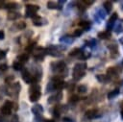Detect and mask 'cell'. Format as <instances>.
Returning a JSON list of instances; mask_svg holds the SVG:
<instances>
[{"label":"cell","mask_w":123,"mask_h":122,"mask_svg":"<svg viewBox=\"0 0 123 122\" xmlns=\"http://www.w3.org/2000/svg\"><path fill=\"white\" fill-rule=\"evenodd\" d=\"M86 69V62L76 63L73 67V72H72V77H73L74 81H80L85 76V70Z\"/></svg>","instance_id":"6da1fadb"},{"label":"cell","mask_w":123,"mask_h":122,"mask_svg":"<svg viewBox=\"0 0 123 122\" xmlns=\"http://www.w3.org/2000/svg\"><path fill=\"white\" fill-rule=\"evenodd\" d=\"M51 69L53 72L55 73H59L62 77V74H64L63 76L65 77L67 74V70H66V64L64 61H53L51 62Z\"/></svg>","instance_id":"7a4b0ae2"},{"label":"cell","mask_w":123,"mask_h":122,"mask_svg":"<svg viewBox=\"0 0 123 122\" xmlns=\"http://www.w3.org/2000/svg\"><path fill=\"white\" fill-rule=\"evenodd\" d=\"M39 10V7L37 5H27L26 6V16L27 17H31V18H34L37 12V11Z\"/></svg>","instance_id":"3957f363"},{"label":"cell","mask_w":123,"mask_h":122,"mask_svg":"<svg viewBox=\"0 0 123 122\" xmlns=\"http://www.w3.org/2000/svg\"><path fill=\"white\" fill-rule=\"evenodd\" d=\"M12 109H13V103H12V101L7 100V101L4 103L3 107L1 108V113H2L3 115H5V116H6V115H10V114L12 113Z\"/></svg>","instance_id":"277c9868"},{"label":"cell","mask_w":123,"mask_h":122,"mask_svg":"<svg viewBox=\"0 0 123 122\" xmlns=\"http://www.w3.org/2000/svg\"><path fill=\"white\" fill-rule=\"evenodd\" d=\"M65 2V0H60L58 2L54 1H48L47 2V8L50 10H62V4Z\"/></svg>","instance_id":"5b68a950"},{"label":"cell","mask_w":123,"mask_h":122,"mask_svg":"<svg viewBox=\"0 0 123 122\" xmlns=\"http://www.w3.org/2000/svg\"><path fill=\"white\" fill-rule=\"evenodd\" d=\"M22 79L24 80V82H25L26 84H34V83L37 82V81L35 80L34 76H33L27 69H25V70L23 71V73H22Z\"/></svg>","instance_id":"8992f818"},{"label":"cell","mask_w":123,"mask_h":122,"mask_svg":"<svg viewBox=\"0 0 123 122\" xmlns=\"http://www.w3.org/2000/svg\"><path fill=\"white\" fill-rule=\"evenodd\" d=\"M32 19H33V24L35 26H43V25H45V24L48 23V21H47L46 18L41 17V16H38V15H36Z\"/></svg>","instance_id":"52a82bcc"},{"label":"cell","mask_w":123,"mask_h":122,"mask_svg":"<svg viewBox=\"0 0 123 122\" xmlns=\"http://www.w3.org/2000/svg\"><path fill=\"white\" fill-rule=\"evenodd\" d=\"M26 28V23L24 21H17L15 23H13L11 26V31L14 32V31H19V30H23Z\"/></svg>","instance_id":"ba28073f"},{"label":"cell","mask_w":123,"mask_h":122,"mask_svg":"<svg viewBox=\"0 0 123 122\" xmlns=\"http://www.w3.org/2000/svg\"><path fill=\"white\" fill-rule=\"evenodd\" d=\"M106 14H107V13H106V12H105L103 9L98 8V9L96 10V14L94 15L96 22H97V23H100V20H101V19H105V18H106Z\"/></svg>","instance_id":"9c48e42d"},{"label":"cell","mask_w":123,"mask_h":122,"mask_svg":"<svg viewBox=\"0 0 123 122\" xmlns=\"http://www.w3.org/2000/svg\"><path fill=\"white\" fill-rule=\"evenodd\" d=\"M62 92H58V93H56L55 95L50 96V97L48 98L47 102H48L49 104H56V103L60 102V101L62 100Z\"/></svg>","instance_id":"30bf717a"},{"label":"cell","mask_w":123,"mask_h":122,"mask_svg":"<svg viewBox=\"0 0 123 122\" xmlns=\"http://www.w3.org/2000/svg\"><path fill=\"white\" fill-rule=\"evenodd\" d=\"M100 116V114L98 113V110L97 109H90L86 111V117L88 119H93Z\"/></svg>","instance_id":"8fae6325"},{"label":"cell","mask_w":123,"mask_h":122,"mask_svg":"<svg viewBox=\"0 0 123 122\" xmlns=\"http://www.w3.org/2000/svg\"><path fill=\"white\" fill-rule=\"evenodd\" d=\"M31 110H32V112L34 113L35 116H41V114L43 112V108H42L41 105H35V106L32 107Z\"/></svg>","instance_id":"7c38bea8"},{"label":"cell","mask_w":123,"mask_h":122,"mask_svg":"<svg viewBox=\"0 0 123 122\" xmlns=\"http://www.w3.org/2000/svg\"><path fill=\"white\" fill-rule=\"evenodd\" d=\"M108 48L111 50V57H112V58H116V57L119 56V53H118V46H117V44H115V43L109 44V45H108Z\"/></svg>","instance_id":"4fadbf2b"},{"label":"cell","mask_w":123,"mask_h":122,"mask_svg":"<svg viewBox=\"0 0 123 122\" xmlns=\"http://www.w3.org/2000/svg\"><path fill=\"white\" fill-rule=\"evenodd\" d=\"M60 42H62L64 44H71L74 42V37H71V36H68V35H65V36H62L60 37Z\"/></svg>","instance_id":"5bb4252c"},{"label":"cell","mask_w":123,"mask_h":122,"mask_svg":"<svg viewBox=\"0 0 123 122\" xmlns=\"http://www.w3.org/2000/svg\"><path fill=\"white\" fill-rule=\"evenodd\" d=\"M21 17V13L20 12H8V14H7V18L9 19V20H16V19H18V18H20Z\"/></svg>","instance_id":"9a60e30c"},{"label":"cell","mask_w":123,"mask_h":122,"mask_svg":"<svg viewBox=\"0 0 123 122\" xmlns=\"http://www.w3.org/2000/svg\"><path fill=\"white\" fill-rule=\"evenodd\" d=\"M79 26L83 28V29H82L83 31H88V30L90 29V27H91V24H90V22L87 21V20H82V21L79 22Z\"/></svg>","instance_id":"2e32d148"},{"label":"cell","mask_w":123,"mask_h":122,"mask_svg":"<svg viewBox=\"0 0 123 122\" xmlns=\"http://www.w3.org/2000/svg\"><path fill=\"white\" fill-rule=\"evenodd\" d=\"M97 37L101 39H110L111 37V34L110 31H104V32H100L97 34Z\"/></svg>","instance_id":"e0dca14e"},{"label":"cell","mask_w":123,"mask_h":122,"mask_svg":"<svg viewBox=\"0 0 123 122\" xmlns=\"http://www.w3.org/2000/svg\"><path fill=\"white\" fill-rule=\"evenodd\" d=\"M62 105L55 106V108L53 109V116L56 117V118H59L61 113H62Z\"/></svg>","instance_id":"ac0fdd59"},{"label":"cell","mask_w":123,"mask_h":122,"mask_svg":"<svg viewBox=\"0 0 123 122\" xmlns=\"http://www.w3.org/2000/svg\"><path fill=\"white\" fill-rule=\"evenodd\" d=\"M96 79L98 80V82L103 83V84H107L111 80L108 75H103V74H97L96 75Z\"/></svg>","instance_id":"d6986e66"},{"label":"cell","mask_w":123,"mask_h":122,"mask_svg":"<svg viewBox=\"0 0 123 122\" xmlns=\"http://www.w3.org/2000/svg\"><path fill=\"white\" fill-rule=\"evenodd\" d=\"M40 96H41L40 91H36V92H32V93H30V97H29V99H30L31 102H37V101L40 98Z\"/></svg>","instance_id":"ffe728a7"},{"label":"cell","mask_w":123,"mask_h":122,"mask_svg":"<svg viewBox=\"0 0 123 122\" xmlns=\"http://www.w3.org/2000/svg\"><path fill=\"white\" fill-rule=\"evenodd\" d=\"M103 6H104V11L106 12V13H110L111 12V10H112V3H111V1H105Z\"/></svg>","instance_id":"44dd1931"},{"label":"cell","mask_w":123,"mask_h":122,"mask_svg":"<svg viewBox=\"0 0 123 122\" xmlns=\"http://www.w3.org/2000/svg\"><path fill=\"white\" fill-rule=\"evenodd\" d=\"M117 74H118V71L114 66H111L107 69V75L109 77L110 76H117Z\"/></svg>","instance_id":"7402d4cb"},{"label":"cell","mask_w":123,"mask_h":122,"mask_svg":"<svg viewBox=\"0 0 123 122\" xmlns=\"http://www.w3.org/2000/svg\"><path fill=\"white\" fill-rule=\"evenodd\" d=\"M29 60V55L27 53H23V54H20L18 57H17V61L23 63V62H26L27 61Z\"/></svg>","instance_id":"603a6c76"},{"label":"cell","mask_w":123,"mask_h":122,"mask_svg":"<svg viewBox=\"0 0 123 122\" xmlns=\"http://www.w3.org/2000/svg\"><path fill=\"white\" fill-rule=\"evenodd\" d=\"M119 92H120V90L118 89V88H115V89H113V90H111V91H110L109 93H108V98L109 99H112V98H114V97H116L118 94H119Z\"/></svg>","instance_id":"cb8c5ba5"},{"label":"cell","mask_w":123,"mask_h":122,"mask_svg":"<svg viewBox=\"0 0 123 122\" xmlns=\"http://www.w3.org/2000/svg\"><path fill=\"white\" fill-rule=\"evenodd\" d=\"M22 67H23V63H21V62H19V61H13V63H12V68H13L14 70L19 71V70L22 69Z\"/></svg>","instance_id":"d4e9b609"},{"label":"cell","mask_w":123,"mask_h":122,"mask_svg":"<svg viewBox=\"0 0 123 122\" xmlns=\"http://www.w3.org/2000/svg\"><path fill=\"white\" fill-rule=\"evenodd\" d=\"M81 52H82V50L80 48H74L73 50H71L69 52V56H71V57H78Z\"/></svg>","instance_id":"484cf974"},{"label":"cell","mask_w":123,"mask_h":122,"mask_svg":"<svg viewBox=\"0 0 123 122\" xmlns=\"http://www.w3.org/2000/svg\"><path fill=\"white\" fill-rule=\"evenodd\" d=\"M17 4L16 3H13V2H9L8 4H6L5 6H4V8H6V9H8V10H14V9H16L17 8Z\"/></svg>","instance_id":"4316f807"},{"label":"cell","mask_w":123,"mask_h":122,"mask_svg":"<svg viewBox=\"0 0 123 122\" xmlns=\"http://www.w3.org/2000/svg\"><path fill=\"white\" fill-rule=\"evenodd\" d=\"M117 18H118V14H117V12H113V13L111 15V17H110L108 23H110V24H113V25H114V22L117 20Z\"/></svg>","instance_id":"83f0119b"},{"label":"cell","mask_w":123,"mask_h":122,"mask_svg":"<svg viewBox=\"0 0 123 122\" xmlns=\"http://www.w3.org/2000/svg\"><path fill=\"white\" fill-rule=\"evenodd\" d=\"M36 91H40V85L37 84H33L32 86L30 87V93L36 92Z\"/></svg>","instance_id":"f1b7e54d"},{"label":"cell","mask_w":123,"mask_h":122,"mask_svg":"<svg viewBox=\"0 0 123 122\" xmlns=\"http://www.w3.org/2000/svg\"><path fill=\"white\" fill-rule=\"evenodd\" d=\"M77 91H78L79 93H81V94L86 93V92L87 91V87H86V85H79V86L77 87Z\"/></svg>","instance_id":"f546056e"},{"label":"cell","mask_w":123,"mask_h":122,"mask_svg":"<svg viewBox=\"0 0 123 122\" xmlns=\"http://www.w3.org/2000/svg\"><path fill=\"white\" fill-rule=\"evenodd\" d=\"M85 43H86L87 46H89L90 48H93V47L96 45V40L93 39V38H91V39H89V40H86Z\"/></svg>","instance_id":"4dcf8cb0"},{"label":"cell","mask_w":123,"mask_h":122,"mask_svg":"<svg viewBox=\"0 0 123 122\" xmlns=\"http://www.w3.org/2000/svg\"><path fill=\"white\" fill-rule=\"evenodd\" d=\"M77 7H78V9L80 10V11H82V12H84L85 10H86V5L84 4V2L83 1H79L78 3H77Z\"/></svg>","instance_id":"1f68e13d"},{"label":"cell","mask_w":123,"mask_h":122,"mask_svg":"<svg viewBox=\"0 0 123 122\" xmlns=\"http://www.w3.org/2000/svg\"><path fill=\"white\" fill-rule=\"evenodd\" d=\"M83 30L82 29H76L75 31H74V34H73V37H81L82 36V34H83Z\"/></svg>","instance_id":"d6a6232c"},{"label":"cell","mask_w":123,"mask_h":122,"mask_svg":"<svg viewBox=\"0 0 123 122\" xmlns=\"http://www.w3.org/2000/svg\"><path fill=\"white\" fill-rule=\"evenodd\" d=\"M55 90L54 89V85H53V82L51 81L47 85H46V92H50V91H53Z\"/></svg>","instance_id":"836d02e7"},{"label":"cell","mask_w":123,"mask_h":122,"mask_svg":"<svg viewBox=\"0 0 123 122\" xmlns=\"http://www.w3.org/2000/svg\"><path fill=\"white\" fill-rule=\"evenodd\" d=\"M35 46H36V42H32V43H29V44L27 45V47H26V50H27V51H29V52H32V51L34 50Z\"/></svg>","instance_id":"e575fe53"},{"label":"cell","mask_w":123,"mask_h":122,"mask_svg":"<svg viewBox=\"0 0 123 122\" xmlns=\"http://www.w3.org/2000/svg\"><path fill=\"white\" fill-rule=\"evenodd\" d=\"M79 99H80V97H79L78 95H72V96L69 98V102H70V103H76V102L79 101Z\"/></svg>","instance_id":"d590c367"},{"label":"cell","mask_w":123,"mask_h":122,"mask_svg":"<svg viewBox=\"0 0 123 122\" xmlns=\"http://www.w3.org/2000/svg\"><path fill=\"white\" fill-rule=\"evenodd\" d=\"M8 68H9V66H8L7 63H1V64H0V71H1V72L7 71Z\"/></svg>","instance_id":"8d00e7d4"},{"label":"cell","mask_w":123,"mask_h":122,"mask_svg":"<svg viewBox=\"0 0 123 122\" xmlns=\"http://www.w3.org/2000/svg\"><path fill=\"white\" fill-rule=\"evenodd\" d=\"M114 31H115V33H116V34H120V33L123 31V27H122V25H121V24L116 25V27H115Z\"/></svg>","instance_id":"74e56055"},{"label":"cell","mask_w":123,"mask_h":122,"mask_svg":"<svg viewBox=\"0 0 123 122\" xmlns=\"http://www.w3.org/2000/svg\"><path fill=\"white\" fill-rule=\"evenodd\" d=\"M62 122H76V121L71 117H63Z\"/></svg>","instance_id":"f35d334b"},{"label":"cell","mask_w":123,"mask_h":122,"mask_svg":"<svg viewBox=\"0 0 123 122\" xmlns=\"http://www.w3.org/2000/svg\"><path fill=\"white\" fill-rule=\"evenodd\" d=\"M9 122H18V116H17V114H13Z\"/></svg>","instance_id":"ab89813d"},{"label":"cell","mask_w":123,"mask_h":122,"mask_svg":"<svg viewBox=\"0 0 123 122\" xmlns=\"http://www.w3.org/2000/svg\"><path fill=\"white\" fill-rule=\"evenodd\" d=\"M6 54H7V52H6L5 50L0 49V61H1V60H3V59L6 57Z\"/></svg>","instance_id":"60d3db41"},{"label":"cell","mask_w":123,"mask_h":122,"mask_svg":"<svg viewBox=\"0 0 123 122\" xmlns=\"http://www.w3.org/2000/svg\"><path fill=\"white\" fill-rule=\"evenodd\" d=\"M13 78H14L13 76H10V77H8V78L5 79V82H6L7 84H10V85H11V82L13 80Z\"/></svg>","instance_id":"b9f144b4"},{"label":"cell","mask_w":123,"mask_h":122,"mask_svg":"<svg viewBox=\"0 0 123 122\" xmlns=\"http://www.w3.org/2000/svg\"><path fill=\"white\" fill-rule=\"evenodd\" d=\"M83 2H84V4L86 6H89V5H92L94 1H92V0H86V1H83Z\"/></svg>","instance_id":"7bdbcfd3"},{"label":"cell","mask_w":123,"mask_h":122,"mask_svg":"<svg viewBox=\"0 0 123 122\" xmlns=\"http://www.w3.org/2000/svg\"><path fill=\"white\" fill-rule=\"evenodd\" d=\"M7 121H8V120H7L6 116L3 115L2 113H0V122H7Z\"/></svg>","instance_id":"ee69618b"},{"label":"cell","mask_w":123,"mask_h":122,"mask_svg":"<svg viewBox=\"0 0 123 122\" xmlns=\"http://www.w3.org/2000/svg\"><path fill=\"white\" fill-rule=\"evenodd\" d=\"M4 38H5V33H4L3 30H0V39L2 40V39H4Z\"/></svg>","instance_id":"f6af8a7d"},{"label":"cell","mask_w":123,"mask_h":122,"mask_svg":"<svg viewBox=\"0 0 123 122\" xmlns=\"http://www.w3.org/2000/svg\"><path fill=\"white\" fill-rule=\"evenodd\" d=\"M4 6H5V2L2 1V0H0V9L1 8H4Z\"/></svg>","instance_id":"bcb514c9"},{"label":"cell","mask_w":123,"mask_h":122,"mask_svg":"<svg viewBox=\"0 0 123 122\" xmlns=\"http://www.w3.org/2000/svg\"><path fill=\"white\" fill-rule=\"evenodd\" d=\"M43 122H55V120H53V119H45Z\"/></svg>","instance_id":"7dc6e473"},{"label":"cell","mask_w":123,"mask_h":122,"mask_svg":"<svg viewBox=\"0 0 123 122\" xmlns=\"http://www.w3.org/2000/svg\"><path fill=\"white\" fill-rule=\"evenodd\" d=\"M121 10H122V11H123V2H122V3H121Z\"/></svg>","instance_id":"c3c4849f"},{"label":"cell","mask_w":123,"mask_h":122,"mask_svg":"<svg viewBox=\"0 0 123 122\" xmlns=\"http://www.w3.org/2000/svg\"><path fill=\"white\" fill-rule=\"evenodd\" d=\"M121 117H122V118H123V110H121Z\"/></svg>","instance_id":"681fc988"},{"label":"cell","mask_w":123,"mask_h":122,"mask_svg":"<svg viewBox=\"0 0 123 122\" xmlns=\"http://www.w3.org/2000/svg\"><path fill=\"white\" fill-rule=\"evenodd\" d=\"M122 65H123V61H122Z\"/></svg>","instance_id":"f907efd6"}]
</instances>
